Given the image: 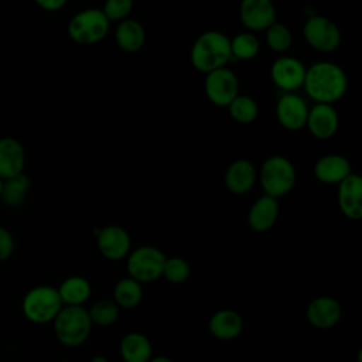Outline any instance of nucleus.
Wrapping results in <instances>:
<instances>
[{
    "label": "nucleus",
    "instance_id": "obj_36",
    "mask_svg": "<svg viewBox=\"0 0 362 362\" xmlns=\"http://www.w3.org/2000/svg\"><path fill=\"white\" fill-rule=\"evenodd\" d=\"M89 362H109V361H107V358L103 356V355H95Z\"/></svg>",
    "mask_w": 362,
    "mask_h": 362
},
{
    "label": "nucleus",
    "instance_id": "obj_24",
    "mask_svg": "<svg viewBox=\"0 0 362 362\" xmlns=\"http://www.w3.org/2000/svg\"><path fill=\"white\" fill-rule=\"evenodd\" d=\"M57 290L64 305H83L92 294V286L83 276L66 277Z\"/></svg>",
    "mask_w": 362,
    "mask_h": 362
},
{
    "label": "nucleus",
    "instance_id": "obj_18",
    "mask_svg": "<svg viewBox=\"0 0 362 362\" xmlns=\"http://www.w3.org/2000/svg\"><path fill=\"white\" fill-rule=\"evenodd\" d=\"M279 201L274 197L263 194L259 197L247 212V225L255 232H267L274 226L279 218Z\"/></svg>",
    "mask_w": 362,
    "mask_h": 362
},
{
    "label": "nucleus",
    "instance_id": "obj_2",
    "mask_svg": "<svg viewBox=\"0 0 362 362\" xmlns=\"http://www.w3.org/2000/svg\"><path fill=\"white\" fill-rule=\"evenodd\" d=\"M230 58V38L218 30L201 33L195 38L189 52L192 66L202 74L226 66Z\"/></svg>",
    "mask_w": 362,
    "mask_h": 362
},
{
    "label": "nucleus",
    "instance_id": "obj_32",
    "mask_svg": "<svg viewBox=\"0 0 362 362\" xmlns=\"http://www.w3.org/2000/svg\"><path fill=\"white\" fill-rule=\"evenodd\" d=\"M133 10V0H106L103 14L109 21H122L129 17Z\"/></svg>",
    "mask_w": 362,
    "mask_h": 362
},
{
    "label": "nucleus",
    "instance_id": "obj_31",
    "mask_svg": "<svg viewBox=\"0 0 362 362\" xmlns=\"http://www.w3.org/2000/svg\"><path fill=\"white\" fill-rule=\"evenodd\" d=\"M189 276H191V266L185 259L180 256L165 257L161 277H164L167 281L173 284H181L187 281Z\"/></svg>",
    "mask_w": 362,
    "mask_h": 362
},
{
    "label": "nucleus",
    "instance_id": "obj_12",
    "mask_svg": "<svg viewBox=\"0 0 362 362\" xmlns=\"http://www.w3.org/2000/svg\"><path fill=\"white\" fill-rule=\"evenodd\" d=\"M308 105L296 92H284L276 105V119L279 124L290 132H297L305 127Z\"/></svg>",
    "mask_w": 362,
    "mask_h": 362
},
{
    "label": "nucleus",
    "instance_id": "obj_5",
    "mask_svg": "<svg viewBox=\"0 0 362 362\" xmlns=\"http://www.w3.org/2000/svg\"><path fill=\"white\" fill-rule=\"evenodd\" d=\"M62 305L57 287L41 284L25 293L21 301V311L30 322L44 325L54 321Z\"/></svg>",
    "mask_w": 362,
    "mask_h": 362
},
{
    "label": "nucleus",
    "instance_id": "obj_38",
    "mask_svg": "<svg viewBox=\"0 0 362 362\" xmlns=\"http://www.w3.org/2000/svg\"><path fill=\"white\" fill-rule=\"evenodd\" d=\"M61 362H72V361H61Z\"/></svg>",
    "mask_w": 362,
    "mask_h": 362
},
{
    "label": "nucleus",
    "instance_id": "obj_21",
    "mask_svg": "<svg viewBox=\"0 0 362 362\" xmlns=\"http://www.w3.org/2000/svg\"><path fill=\"white\" fill-rule=\"evenodd\" d=\"M313 173L322 184H338L352 171L346 157L341 154H325L315 161Z\"/></svg>",
    "mask_w": 362,
    "mask_h": 362
},
{
    "label": "nucleus",
    "instance_id": "obj_33",
    "mask_svg": "<svg viewBox=\"0 0 362 362\" xmlns=\"http://www.w3.org/2000/svg\"><path fill=\"white\" fill-rule=\"evenodd\" d=\"M14 247L16 242L11 232L7 228L0 226V262L11 257V255L14 253Z\"/></svg>",
    "mask_w": 362,
    "mask_h": 362
},
{
    "label": "nucleus",
    "instance_id": "obj_23",
    "mask_svg": "<svg viewBox=\"0 0 362 362\" xmlns=\"http://www.w3.org/2000/svg\"><path fill=\"white\" fill-rule=\"evenodd\" d=\"M119 354L123 362H148L153 356V346L143 332H127L119 345Z\"/></svg>",
    "mask_w": 362,
    "mask_h": 362
},
{
    "label": "nucleus",
    "instance_id": "obj_28",
    "mask_svg": "<svg viewBox=\"0 0 362 362\" xmlns=\"http://www.w3.org/2000/svg\"><path fill=\"white\" fill-rule=\"evenodd\" d=\"M260 51V42L255 33L242 31L230 38V52L232 57L242 61L253 59Z\"/></svg>",
    "mask_w": 362,
    "mask_h": 362
},
{
    "label": "nucleus",
    "instance_id": "obj_20",
    "mask_svg": "<svg viewBox=\"0 0 362 362\" xmlns=\"http://www.w3.org/2000/svg\"><path fill=\"white\" fill-rule=\"evenodd\" d=\"M25 150L14 137L0 139V178L6 180L24 171Z\"/></svg>",
    "mask_w": 362,
    "mask_h": 362
},
{
    "label": "nucleus",
    "instance_id": "obj_35",
    "mask_svg": "<svg viewBox=\"0 0 362 362\" xmlns=\"http://www.w3.org/2000/svg\"><path fill=\"white\" fill-rule=\"evenodd\" d=\"M148 362H173V359H170L168 356H164V355H158V356H151L148 359Z\"/></svg>",
    "mask_w": 362,
    "mask_h": 362
},
{
    "label": "nucleus",
    "instance_id": "obj_3",
    "mask_svg": "<svg viewBox=\"0 0 362 362\" xmlns=\"http://www.w3.org/2000/svg\"><path fill=\"white\" fill-rule=\"evenodd\" d=\"M52 324L57 339L66 348L83 345L93 327L83 305H62Z\"/></svg>",
    "mask_w": 362,
    "mask_h": 362
},
{
    "label": "nucleus",
    "instance_id": "obj_29",
    "mask_svg": "<svg viewBox=\"0 0 362 362\" xmlns=\"http://www.w3.org/2000/svg\"><path fill=\"white\" fill-rule=\"evenodd\" d=\"M264 33L266 45L269 47V49L277 54H284L290 49L293 44V34L286 24L274 21L264 30Z\"/></svg>",
    "mask_w": 362,
    "mask_h": 362
},
{
    "label": "nucleus",
    "instance_id": "obj_8",
    "mask_svg": "<svg viewBox=\"0 0 362 362\" xmlns=\"http://www.w3.org/2000/svg\"><path fill=\"white\" fill-rule=\"evenodd\" d=\"M305 42L318 52H332L339 48L342 34L339 27L328 17L314 14L308 17L303 27Z\"/></svg>",
    "mask_w": 362,
    "mask_h": 362
},
{
    "label": "nucleus",
    "instance_id": "obj_6",
    "mask_svg": "<svg viewBox=\"0 0 362 362\" xmlns=\"http://www.w3.org/2000/svg\"><path fill=\"white\" fill-rule=\"evenodd\" d=\"M110 21L103 14L102 8L90 7L74 14L68 23V37L82 45L96 44L109 33Z\"/></svg>",
    "mask_w": 362,
    "mask_h": 362
},
{
    "label": "nucleus",
    "instance_id": "obj_13",
    "mask_svg": "<svg viewBox=\"0 0 362 362\" xmlns=\"http://www.w3.org/2000/svg\"><path fill=\"white\" fill-rule=\"evenodd\" d=\"M239 18L247 31H264L276 21L274 3L272 0H240Z\"/></svg>",
    "mask_w": 362,
    "mask_h": 362
},
{
    "label": "nucleus",
    "instance_id": "obj_9",
    "mask_svg": "<svg viewBox=\"0 0 362 362\" xmlns=\"http://www.w3.org/2000/svg\"><path fill=\"white\" fill-rule=\"evenodd\" d=\"M205 75L204 92L212 105L226 107L239 95L238 76L228 66L214 69Z\"/></svg>",
    "mask_w": 362,
    "mask_h": 362
},
{
    "label": "nucleus",
    "instance_id": "obj_11",
    "mask_svg": "<svg viewBox=\"0 0 362 362\" xmlns=\"http://www.w3.org/2000/svg\"><path fill=\"white\" fill-rule=\"evenodd\" d=\"M96 246L99 253L112 262L126 259L132 247L129 232L120 225H107L100 228L96 235Z\"/></svg>",
    "mask_w": 362,
    "mask_h": 362
},
{
    "label": "nucleus",
    "instance_id": "obj_19",
    "mask_svg": "<svg viewBox=\"0 0 362 362\" xmlns=\"http://www.w3.org/2000/svg\"><path fill=\"white\" fill-rule=\"evenodd\" d=\"M209 334L219 341H232L243 331L242 315L230 308L215 311L208 321Z\"/></svg>",
    "mask_w": 362,
    "mask_h": 362
},
{
    "label": "nucleus",
    "instance_id": "obj_15",
    "mask_svg": "<svg viewBox=\"0 0 362 362\" xmlns=\"http://www.w3.org/2000/svg\"><path fill=\"white\" fill-rule=\"evenodd\" d=\"M305 127L313 137L318 140H328L338 132L339 116L332 105L315 103L308 109Z\"/></svg>",
    "mask_w": 362,
    "mask_h": 362
},
{
    "label": "nucleus",
    "instance_id": "obj_14",
    "mask_svg": "<svg viewBox=\"0 0 362 362\" xmlns=\"http://www.w3.org/2000/svg\"><path fill=\"white\" fill-rule=\"evenodd\" d=\"M305 318L318 329L332 328L342 318V305L334 297L318 296L307 304Z\"/></svg>",
    "mask_w": 362,
    "mask_h": 362
},
{
    "label": "nucleus",
    "instance_id": "obj_25",
    "mask_svg": "<svg viewBox=\"0 0 362 362\" xmlns=\"http://www.w3.org/2000/svg\"><path fill=\"white\" fill-rule=\"evenodd\" d=\"M144 291L140 281L132 279L130 276L123 277L116 281L113 287V301L119 305V308H134L143 300Z\"/></svg>",
    "mask_w": 362,
    "mask_h": 362
},
{
    "label": "nucleus",
    "instance_id": "obj_27",
    "mask_svg": "<svg viewBox=\"0 0 362 362\" xmlns=\"http://www.w3.org/2000/svg\"><path fill=\"white\" fill-rule=\"evenodd\" d=\"M226 107L230 117L240 124H250L259 116V106L256 100L246 95H238Z\"/></svg>",
    "mask_w": 362,
    "mask_h": 362
},
{
    "label": "nucleus",
    "instance_id": "obj_26",
    "mask_svg": "<svg viewBox=\"0 0 362 362\" xmlns=\"http://www.w3.org/2000/svg\"><path fill=\"white\" fill-rule=\"evenodd\" d=\"M28 191H30V178L24 173H20L14 177L3 180L0 199L7 206H18L24 202Z\"/></svg>",
    "mask_w": 362,
    "mask_h": 362
},
{
    "label": "nucleus",
    "instance_id": "obj_16",
    "mask_svg": "<svg viewBox=\"0 0 362 362\" xmlns=\"http://www.w3.org/2000/svg\"><path fill=\"white\" fill-rule=\"evenodd\" d=\"M338 206L342 215L351 221L362 218V178L351 173L338 182Z\"/></svg>",
    "mask_w": 362,
    "mask_h": 362
},
{
    "label": "nucleus",
    "instance_id": "obj_1",
    "mask_svg": "<svg viewBox=\"0 0 362 362\" xmlns=\"http://www.w3.org/2000/svg\"><path fill=\"white\" fill-rule=\"evenodd\" d=\"M303 88L315 103H335L348 89V76L342 66L331 61H318L305 68Z\"/></svg>",
    "mask_w": 362,
    "mask_h": 362
},
{
    "label": "nucleus",
    "instance_id": "obj_10",
    "mask_svg": "<svg viewBox=\"0 0 362 362\" xmlns=\"http://www.w3.org/2000/svg\"><path fill=\"white\" fill-rule=\"evenodd\" d=\"M305 76L304 64L291 55H283L270 65L272 82L284 92H294L303 88Z\"/></svg>",
    "mask_w": 362,
    "mask_h": 362
},
{
    "label": "nucleus",
    "instance_id": "obj_7",
    "mask_svg": "<svg viewBox=\"0 0 362 362\" xmlns=\"http://www.w3.org/2000/svg\"><path fill=\"white\" fill-rule=\"evenodd\" d=\"M165 257L163 250L156 246H139L126 256L127 274L141 284L153 283L161 277Z\"/></svg>",
    "mask_w": 362,
    "mask_h": 362
},
{
    "label": "nucleus",
    "instance_id": "obj_4",
    "mask_svg": "<svg viewBox=\"0 0 362 362\" xmlns=\"http://www.w3.org/2000/svg\"><path fill=\"white\" fill-rule=\"evenodd\" d=\"M260 185L266 195L280 198L287 195L297 182V171L291 160L274 154L267 157L260 167Z\"/></svg>",
    "mask_w": 362,
    "mask_h": 362
},
{
    "label": "nucleus",
    "instance_id": "obj_34",
    "mask_svg": "<svg viewBox=\"0 0 362 362\" xmlns=\"http://www.w3.org/2000/svg\"><path fill=\"white\" fill-rule=\"evenodd\" d=\"M38 7L45 11H58L61 10L68 0H34Z\"/></svg>",
    "mask_w": 362,
    "mask_h": 362
},
{
    "label": "nucleus",
    "instance_id": "obj_22",
    "mask_svg": "<svg viewBox=\"0 0 362 362\" xmlns=\"http://www.w3.org/2000/svg\"><path fill=\"white\" fill-rule=\"evenodd\" d=\"M115 40L124 52H137L146 42V30L140 21L124 18L119 21L115 30Z\"/></svg>",
    "mask_w": 362,
    "mask_h": 362
},
{
    "label": "nucleus",
    "instance_id": "obj_17",
    "mask_svg": "<svg viewBox=\"0 0 362 362\" xmlns=\"http://www.w3.org/2000/svg\"><path fill=\"white\" fill-rule=\"evenodd\" d=\"M257 180V171L255 164L247 158L233 160L225 171V187L235 195H243L249 192Z\"/></svg>",
    "mask_w": 362,
    "mask_h": 362
},
{
    "label": "nucleus",
    "instance_id": "obj_37",
    "mask_svg": "<svg viewBox=\"0 0 362 362\" xmlns=\"http://www.w3.org/2000/svg\"><path fill=\"white\" fill-rule=\"evenodd\" d=\"M1 188H3V178H0V195H1Z\"/></svg>",
    "mask_w": 362,
    "mask_h": 362
},
{
    "label": "nucleus",
    "instance_id": "obj_30",
    "mask_svg": "<svg viewBox=\"0 0 362 362\" xmlns=\"http://www.w3.org/2000/svg\"><path fill=\"white\" fill-rule=\"evenodd\" d=\"M119 305L110 298H102L95 301L88 310L89 318L93 325L109 327L119 318Z\"/></svg>",
    "mask_w": 362,
    "mask_h": 362
}]
</instances>
